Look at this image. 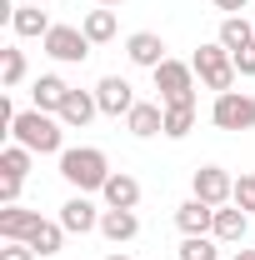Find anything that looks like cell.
Returning <instances> with one entry per match:
<instances>
[{
	"label": "cell",
	"mask_w": 255,
	"mask_h": 260,
	"mask_svg": "<svg viewBox=\"0 0 255 260\" xmlns=\"http://www.w3.org/2000/svg\"><path fill=\"white\" fill-rule=\"evenodd\" d=\"M100 115V100H95V90H70L65 95V105H60V120H65V130H85L90 120Z\"/></svg>",
	"instance_id": "13"
},
{
	"label": "cell",
	"mask_w": 255,
	"mask_h": 260,
	"mask_svg": "<svg viewBox=\"0 0 255 260\" xmlns=\"http://www.w3.org/2000/svg\"><path fill=\"white\" fill-rule=\"evenodd\" d=\"M210 125L215 130H255V95L245 90H225L210 105Z\"/></svg>",
	"instance_id": "6"
},
{
	"label": "cell",
	"mask_w": 255,
	"mask_h": 260,
	"mask_svg": "<svg viewBox=\"0 0 255 260\" xmlns=\"http://www.w3.org/2000/svg\"><path fill=\"white\" fill-rule=\"evenodd\" d=\"M245 230H250V215H245L240 205H220V210H215V230H210V235H215L220 245L245 240Z\"/></svg>",
	"instance_id": "18"
},
{
	"label": "cell",
	"mask_w": 255,
	"mask_h": 260,
	"mask_svg": "<svg viewBox=\"0 0 255 260\" xmlns=\"http://www.w3.org/2000/svg\"><path fill=\"white\" fill-rule=\"evenodd\" d=\"M180 260H220V240L215 235H185L180 240Z\"/></svg>",
	"instance_id": "26"
},
{
	"label": "cell",
	"mask_w": 255,
	"mask_h": 260,
	"mask_svg": "<svg viewBox=\"0 0 255 260\" xmlns=\"http://www.w3.org/2000/svg\"><path fill=\"white\" fill-rule=\"evenodd\" d=\"M105 260H130V255H125V250H115V255H105Z\"/></svg>",
	"instance_id": "33"
},
{
	"label": "cell",
	"mask_w": 255,
	"mask_h": 260,
	"mask_svg": "<svg viewBox=\"0 0 255 260\" xmlns=\"http://www.w3.org/2000/svg\"><path fill=\"white\" fill-rule=\"evenodd\" d=\"M95 5H125V0H95Z\"/></svg>",
	"instance_id": "34"
},
{
	"label": "cell",
	"mask_w": 255,
	"mask_h": 260,
	"mask_svg": "<svg viewBox=\"0 0 255 260\" xmlns=\"http://www.w3.org/2000/svg\"><path fill=\"white\" fill-rule=\"evenodd\" d=\"M0 260H40V255H35L25 240H5V245H0Z\"/></svg>",
	"instance_id": "28"
},
{
	"label": "cell",
	"mask_w": 255,
	"mask_h": 260,
	"mask_svg": "<svg viewBox=\"0 0 255 260\" xmlns=\"http://www.w3.org/2000/svg\"><path fill=\"white\" fill-rule=\"evenodd\" d=\"M50 25H55V20H50V15H45V10H40L35 0L15 5V15H10V30L20 35V40H35V35L45 40V35H50Z\"/></svg>",
	"instance_id": "15"
},
{
	"label": "cell",
	"mask_w": 255,
	"mask_h": 260,
	"mask_svg": "<svg viewBox=\"0 0 255 260\" xmlns=\"http://www.w3.org/2000/svg\"><path fill=\"white\" fill-rule=\"evenodd\" d=\"M155 90H160V105H180V100H195V65L185 60H160L155 70Z\"/></svg>",
	"instance_id": "4"
},
{
	"label": "cell",
	"mask_w": 255,
	"mask_h": 260,
	"mask_svg": "<svg viewBox=\"0 0 255 260\" xmlns=\"http://www.w3.org/2000/svg\"><path fill=\"white\" fill-rule=\"evenodd\" d=\"M190 130H195V100L165 105V140H185Z\"/></svg>",
	"instance_id": "23"
},
{
	"label": "cell",
	"mask_w": 255,
	"mask_h": 260,
	"mask_svg": "<svg viewBox=\"0 0 255 260\" xmlns=\"http://www.w3.org/2000/svg\"><path fill=\"white\" fill-rule=\"evenodd\" d=\"M60 180L70 190H80V195L105 190V180H110L105 150H100V145H70V150H60Z\"/></svg>",
	"instance_id": "2"
},
{
	"label": "cell",
	"mask_w": 255,
	"mask_h": 260,
	"mask_svg": "<svg viewBox=\"0 0 255 260\" xmlns=\"http://www.w3.org/2000/svg\"><path fill=\"white\" fill-rule=\"evenodd\" d=\"M125 130L150 140V135H165V105L160 100H135V110L125 115Z\"/></svg>",
	"instance_id": "10"
},
{
	"label": "cell",
	"mask_w": 255,
	"mask_h": 260,
	"mask_svg": "<svg viewBox=\"0 0 255 260\" xmlns=\"http://www.w3.org/2000/svg\"><path fill=\"white\" fill-rule=\"evenodd\" d=\"M100 235H105L110 245H125V240L140 235V215H135V210H105V215H100Z\"/></svg>",
	"instance_id": "17"
},
{
	"label": "cell",
	"mask_w": 255,
	"mask_h": 260,
	"mask_svg": "<svg viewBox=\"0 0 255 260\" xmlns=\"http://www.w3.org/2000/svg\"><path fill=\"white\" fill-rule=\"evenodd\" d=\"M230 205H240L245 215H255V175H240V180H235V200H230Z\"/></svg>",
	"instance_id": "27"
},
{
	"label": "cell",
	"mask_w": 255,
	"mask_h": 260,
	"mask_svg": "<svg viewBox=\"0 0 255 260\" xmlns=\"http://www.w3.org/2000/svg\"><path fill=\"white\" fill-rule=\"evenodd\" d=\"M100 215H105V210H100L90 195H70V200L60 205V225L70 230V235H90V230H100Z\"/></svg>",
	"instance_id": "8"
},
{
	"label": "cell",
	"mask_w": 255,
	"mask_h": 260,
	"mask_svg": "<svg viewBox=\"0 0 255 260\" xmlns=\"http://www.w3.org/2000/svg\"><path fill=\"white\" fill-rule=\"evenodd\" d=\"M30 95H35V110L60 115V105H65V95H70V85H65L60 75H40V80L30 85Z\"/></svg>",
	"instance_id": "19"
},
{
	"label": "cell",
	"mask_w": 255,
	"mask_h": 260,
	"mask_svg": "<svg viewBox=\"0 0 255 260\" xmlns=\"http://www.w3.org/2000/svg\"><path fill=\"white\" fill-rule=\"evenodd\" d=\"M95 100H100V115H115V120L135 110V90H130L125 75H105L95 85Z\"/></svg>",
	"instance_id": "9"
},
{
	"label": "cell",
	"mask_w": 255,
	"mask_h": 260,
	"mask_svg": "<svg viewBox=\"0 0 255 260\" xmlns=\"http://www.w3.org/2000/svg\"><path fill=\"white\" fill-rule=\"evenodd\" d=\"M20 185H25V180H15V175H0V205H20Z\"/></svg>",
	"instance_id": "29"
},
{
	"label": "cell",
	"mask_w": 255,
	"mask_h": 260,
	"mask_svg": "<svg viewBox=\"0 0 255 260\" xmlns=\"http://www.w3.org/2000/svg\"><path fill=\"white\" fill-rule=\"evenodd\" d=\"M105 210H135L140 205V180L125 175V170H110V180H105Z\"/></svg>",
	"instance_id": "12"
},
{
	"label": "cell",
	"mask_w": 255,
	"mask_h": 260,
	"mask_svg": "<svg viewBox=\"0 0 255 260\" xmlns=\"http://www.w3.org/2000/svg\"><path fill=\"white\" fill-rule=\"evenodd\" d=\"M220 45L235 55V50H245V45H255V25L245 20V15H225L220 20Z\"/></svg>",
	"instance_id": "22"
},
{
	"label": "cell",
	"mask_w": 255,
	"mask_h": 260,
	"mask_svg": "<svg viewBox=\"0 0 255 260\" xmlns=\"http://www.w3.org/2000/svg\"><path fill=\"white\" fill-rule=\"evenodd\" d=\"M235 70H240V75H255V45L235 50Z\"/></svg>",
	"instance_id": "30"
},
{
	"label": "cell",
	"mask_w": 255,
	"mask_h": 260,
	"mask_svg": "<svg viewBox=\"0 0 255 260\" xmlns=\"http://www.w3.org/2000/svg\"><path fill=\"white\" fill-rule=\"evenodd\" d=\"M30 160H35V150H25V145H5V150H0V175L25 180V175H30Z\"/></svg>",
	"instance_id": "25"
},
{
	"label": "cell",
	"mask_w": 255,
	"mask_h": 260,
	"mask_svg": "<svg viewBox=\"0 0 255 260\" xmlns=\"http://www.w3.org/2000/svg\"><path fill=\"white\" fill-rule=\"evenodd\" d=\"M10 140L15 145H25L35 155H60L65 150V120L60 115H45V110H20L15 115V125H10Z\"/></svg>",
	"instance_id": "1"
},
{
	"label": "cell",
	"mask_w": 255,
	"mask_h": 260,
	"mask_svg": "<svg viewBox=\"0 0 255 260\" xmlns=\"http://www.w3.org/2000/svg\"><path fill=\"white\" fill-rule=\"evenodd\" d=\"M190 65H195V75L205 80V90H215V95H225V90H235V55L225 50L220 40H210V45H200L190 55Z\"/></svg>",
	"instance_id": "3"
},
{
	"label": "cell",
	"mask_w": 255,
	"mask_h": 260,
	"mask_svg": "<svg viewBox=\"0 0 255 260\" xmlns=\"http://www.w3.org/2000/svg\"><path fill=\"white\" fill-rule=\"evenodd\" d=\"M175 225H180V235H210L215 230V205H205V200H185L180 210H175Z\"/></svg>",
	"instance_id": "16"
},
{
	"label": "cell",
	"mask_w": 255,
	"mask_h": 260,
	"mask_svg": "<svg viewBox=\"0 0 255 260\" xmlns=\"http://www.w3.org/2000/svg\"><path fill=\"white\" fill-rule=\"evenodd\" d=\"M40 220H45L40 210H25V205H0V240H30Z\"/></svg>",
	"instance_id": "11"
},
{
	"label": "cell",
	"mask_w": 255,
	"mask_h": 260,
	"mask_svg": "<svg viewBox=\"0 0 255 260\" xmlns=\"http://www.w3.org/2000/svg\"><path fill=\"white\" fill-rule=\"evenodd\" d=\"M65 235H70V230H65L60 220H40V225H35V235H30V240H25V245H30L35 255L45 260V255H60V245H65Z\"/></svg>",
	"instance_id": "20"
},
{
	"label": "cell",
	"mask_w": 255,
	"mask_h": 260,
	"mask_svg": "<svg viewBox=\"0 0 255 260\" xmlns=\"http://www.w3.org/2000/svg\"><path fill=\"white\" fill-rule=\"evenodd\" d=\"M40 45H45L50 60H60V65H85V60H90V50H95L90 35L80 30V25H50V35H45Z\"/></svg>",
	"instance_id": "5"
},
{
	"label": "cell",
	"mask_w": 255,
	"mask_h": 260,
	"mask_svg": "<svg viewBox=\"0 0 255 260\" xmlns=\"http://www.w3.org/2000/svg\"><path fill=\"white\" fill-rule=\"evenodd\" d=\"M190 190H195V200H205V205H230L235 200V180H230V170L225 165H200L190 175Z\"/></svg>",
	"instance_id": "7"
},
{
	"label": "cell",
	"mask_w": 255,
	"mask_h": 260,
	"mask_svg": "<svg viewBox=\"0 0 255 260\" xmlns=\"http://www.w3.org/2000/svg\"><path fill=\"white\" fill-rule=\"evenodd\" d=\"M235 260H255V250H235Z\"/></svg>",
	"instance_id": "32"
},
{
	"label": "cell",
	"mask_w": 255,
	"mask_h": 260,
	"mask_svg": "<svg viewBox=\"0 0 255 260\" xmlns=\"http://www.w3.org/2000/svg\"><path fill=\"white\" fill-rule=\"evenodd\" d=\"M25 70H30V65H25V50H15V45L0 50V80H5V90H15V85L25 80Z\"/></svg>",
	"instance_id": "24"
},
{
	"label": "cell",
	"mask_w": 255,
	"mask_h": 260,
	"mask_svg": "<svg viewBox=\"0 0 255 260\" xmlns=\"http://www.w3.org/2000/svg\"><path fill=\"white\" fill-rule=\"evenodd\" d=\"M80 30L90 35V45H105V40H115V10L110 5H100V10H85V20H80Z\"/></svg>",
	"instance_id": "21"
},
{
	"label": "cell",
	"mask_w": 255,
	"mask_h": 260,
	"mask_svg": "<svg viewBox=\"0 0 255 260\" xmlns=\"http://www.w3.org/2000/svg\"><path fill=\"white\" fill-rule=\"evenodd\" d=\"M210 5H215V10H225V15H240L250 0H210Z\"/></svg>",
	"instance_id": "31"
},
{
	"label": "cell",
	"mask_w": 255,
	"mask_h": 260,
	"mask_svg": "<svg viewBox=\"0 0 255 260\" xmlns=\"http://www.w3.org/2000/svg\"><path fill=\"white\" fill-rule=\"evenodd\" d=\"M125 55H130V65H145V70H155L160 60H170V55H165V40H160L155 30H135L125 40Z\"/></svg>",
	"instance_id": "14"
},
{
	"label": "cell",
	"mask_w": 255,
	"mask_h": 260,
	"mask_svg": "<svg viewBox=\"0 0 255 260\" xmlns=\"http://www.w3.org/2000/svg\"><path fill=\"white\" fill-rule=\"evenodd\" d=\"M35 5H45V0H35Z\"/></svg>",
	"instance_id": "35"
}]
</instances>
